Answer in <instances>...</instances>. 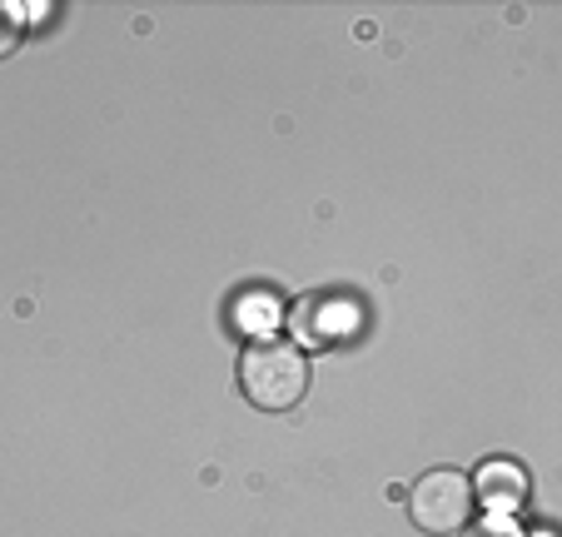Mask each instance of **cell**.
<instances>
[{
	"mask_svg": "<svg viewBox=\"0 0 562 537\" xmlns=\"http://www.w3.org/2000/svg\"><path fill=\"white\" fill-rule=\"evenodd\" d=\"M239 389L255 409L265 413H289L308 393V358L294 338L284 334H259L245 344L239 358Z\"/></svg>",
	"mask_w": 562,
	"mask_h": 537,
	"instance_id": "6da1fadb",
	"label": "cell"
},
{
	"mask_svg": "<svg viewBox=\"0 0 562 537\" xmlns=\"http://www.w3.org/2000/svg\"><path fill=\"white\" fill-rule=\"evenodd\" d=\"M408 517L434 537H448V533H458V527H468V517H473V483H468V473H458V468H434V473H424L408 488Z\"/></svg>",
	"mask_w": 562,
	"mask_h": 537,
	"instance_id": "7a4b0ae2",
	"label": "cell"
},
{
	"mask_svg": "<svg viewBox=\"0 0 562 537\" xmlns=\"http://www.w3.org/2000/svg\"><path fill=\"white\" fill-rule=\"evenodd\" d=\"M468 483H473V503H483L493 517L522 513V507H528V497H532L528 473H522L513 458H488V463L477 468Z\"/></svg>",
	"mask_w": 562,
	"mask_h": 537,
	"instance_id": "3957f363",
	"label": "cell"
},
{
	"mask_svg": "<svg viewBox=\"0 0 562 537\" xmlns=\"http://www.w3.org/2000/svg\"><path fill=\"white\" fill-rule=\"evenodd\" d=\"M344 324H349V314H344L339 304H329V299H318V294L299 299L294 314H289V334H294L299 344H308V348L334 344Z\"/></svg>",
	"mask_w": 562,
	"mask_h": 537,
	"instance_id": "277c9868",
	"label": "cell"
},
{
	"mask_svg": "<svg viewBox=\"0 0 562 537\" xmlns=\"http://www.w3.org/2000/svg\"><path fill=\"white\" fill-rule=\"evenodd\" d=\"M21 35H25V11H21V5H5V0H0V60H5V55L21 45Z\"/></svg>",
	"mask_w": 562,
	"mask_h": 537,
	"instance_id": "5b68a950",
	"label": "cell"
},
{
	"mask_svg": "<svg viewBox=\"0 0 562 537\" xmlns=\"http://www.w3.org/2000/svg\"><path fill=\"white\" fill-rule=\"evenodd\" d=\"M463 537H522V533L508 523V517H483V523L463 527Z\"/></svg>",
	"mask_w": 562,
	"mask_h": 537,
	"instance_id": "8992f818",
	"label": "cell"
},
{
	"mask_svg": "<svg viewBox=\"0 0 562 537\" xmlns=\"http://www.w3.org/2000/svg\"><path fill=\"white\" fill-rule=\"evenodd\" d=\"M532 537H552V533H532Z\"/></svg>",
	"mask_w": 562,
	"mask_h": 537,
	"instance_id": "52a82bcc",
	"label": "cell"
}]
</instances>
